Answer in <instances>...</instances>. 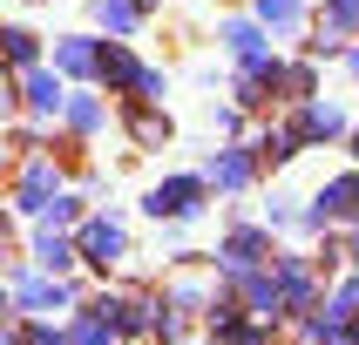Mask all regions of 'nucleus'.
I'll use <instances>...</instances> for the list:
<instances>
[{"label": "nucleus", "mask_w": 359, "mask_h": 345, "mask_svg": "<svg viewBox=\"0 0 359 345\" xmlns=\"http://www.w3.org/2000/svg\"><path fill=\"white\" fill-rule=\"evenodd\" d=\"M203 210V176H170L149 190V217H197Z\"/></svg>", "instance_id": "1"}, {"label": "nucleus", "mask_w": 359, "mask_h": 345, "mask_svg": "<svg viewBox=\"0 0 359 345\" xmlns=\"http://www.w3.org/2000/svg\"><path fill=\"white\" fill-rule=\"evenodd\" d=\"M81 258H88V264H116L122 258V223L116 217H95L88 230H81Z\"/></svg>", "instance_id": "2"}, {"label": "nucleus", "mask_w": 359, "mask_h": 345, "mask_svg": "<svg viewBox=\"0 0 359 345\" xmlns=\"http://www.w3.org/2000/svg\"><path fill=\"white\" fill-rule=\"evenodd\" d=\"M264 251H271V244H264V230H238V237L224 244V271H231V278H251Z\"/></svg>", "instance_id": "3"}, {"label": "nucleus", "mask_w": 359, "mask_h": 345, "mask_svg": "<svg viewBox=\"0 0 359 345\" xmlns=\"http://www.w3.org/2000/svg\"><path fill=\"white\" fill-rule=\"evenodd\" d=\"M339 129H346V115H339V108L312 101V108L299 115V129H292V136H299V142H325V136H339Z\"/></svg>", "instance_id": "4"}, {"label": "nucleus", "mask_w": 359, "mask_h": 345, "mask_svg": "<svg viewBox=\"0 0 359 345\" xmlns=\"http://www.w3.org/2000/svg\"><path fill=\"white\" fill-rule=\"evenodd\" d=\"M20 304H27V311H61V304H68V291H61V284H48V278H20Z\"/></svg>", "instance_id": "5"}, {"label": "nucleus", "mask_w": 359, "mask_h": 345, "mask_svg": "<svg viewBox=\"0 0 359 345\" xmlns=\"http://www.w3.org/2000/svg\"><path fill=\"white\" fill-rule=\"evenodd\" d=\"M210 183H217V190H244V183H251V156H238V149H224V156L210 162Z\"/></svg>", "instance_id": "6"}, {"label": "nucleus", "mask_w": 359, "mask_h": 345, "mask_svg": "<svg viewBox=\"0 0 359 345\" xmlns=\"http://www.w3.org/2000/svg\"><path fill=\"white\" fill-rule=\"evenodd\" d=\"M34 264H41V271H68V264H75V244H61L55 230H41V244H34Z\"/></svg>", "instance_id": "7"}, {"label": "nucleus", "mask_w": 359, "mask_h": 345, "mask_svg": "<svg viewBox=\"0 0 359 345\" xmlns=\"http://www.w3.org/2000/svg\"><path fill=\"white\" fill-rule=\"evenodd\" d=\"M109 332H116V325L102 318V311H88V318H81L75 332H68V345H109Z\"/></svg>", "instance_id": "8"}, {"label": "nucleus", "mask_w": 359, "mask_h": 345, "mask_svg": "<svg viewBox=\"0 0 359 345\" xmlns=\"http://www.w3.org/2000/svg\"><path fill=\"white\" fill-rule=\"evenodd\" d=\"M61 68H68V75H88V68H95V48H88V41H61Z\"/></svg>", "instance_id": "9"}, {"label": "nucleus", "mask_w": 359, "mask_h": 345, "mask_svg": "<svg viewBox=\"0 0 359 345\" xmlns=\"http://www.w3.org/2000/svg\"><path fill=\"white\" fill-rule=\"evenodd\" d=\"M136 7L142 0H95V14L109 20V27H136Z\"/></svg>", "instance_id": "10"}, {"label": "nucleus", "mask_w": 359, "mask_h": 345, "mask_svg": "<svg viewBox=\"0 0 359 345\" xmlns=\"http://www.w3.org/2000/svg\"><path fill=\"white\" fill-rule=\"evenodd\" d=\"M27 101H34V108H61V81L55 75H34V81H27Z\"/></svg>", "instance_id": "11"}, {"label": "nucleus", "mask_w": 359, "mask_h": 345, "mask_svg": "<svg viewBox=\"0 0 359 345\" xmlns=\"http://www.w3.org/2000/svg\"><path fill=\"white\" fill-rule=\"evenodd\" d=\"M217 345H264V332H258V325H238V318H224V325H217Z\"/></svg>", "instance_id": "12"}, {"label": "nucleus", "mask_w": 359, "mask_h": 345, "mask_svg": "<svg viewBox=\"0 0 359 345\" xmlns=\"http://www.w3.org/2000/svg\"><path fill=\"white\" fill-rule=\"evenodd\" d=\"M258 14L271 27H299V0H258Z\"/></svg>", "instance_id": "13"}, {"label": "nucleus", "mask_w": 359, "mask_h": 345, "mask_svg": "<svg viewBox=\"0 0 359 345\" xmlns=\"http://www.w3.org/2000/svg\"><path fill=\"white\" fill-rule=\"evenodd\" d=\"M224 41H231V55H244V61L258 55V27H244V20H238V27H224Z\"/></svg>", "instance_id": "14"}, {"label": "nucleus", "mask_w": 359, "mask_h": 345, "mask_svg": "<svg viewBox=\"0 0 359 345\" xmlns=\"http://www.w3.org/2000/svg\"><path fill=\"white\" fill-rule=\"evenodd\" d=\"M0 41H7V55H14V61H34V34H27V27H14V34H0Z\"/></svg>", "instance_id": "15"}, {"label": "nucleus", "mask_w": 359, "mask_h": 345, "mask_svg": "<svg viewBox=\"0 0 359 345\" xmlns=\"http://www.w3.org/2000/svg\"><path fill=\"white\" fill-rule=\"evenodd\" d=\"M68 115H75V129H95L102 108H95V101H68Z\"/></svg>", "instance_id": "16"}, {"label": "nucleus", "mask_w": 359, "mask_h": 345, "mask_svg": "<svg viewBox=\"0 0 359 345\" xmlns=\"http://www.w3.org/2000/svg\"><path fill=\"white\" fill-rule=\"evenodd\" d=\"M136 136H142V142H156V136H170V122H156V115H136Z\"/></svg>", "instance_id": "17"}, {"label": "nucleus", "mask_w": 359, "mask_h": 345, "mask_svg": "<svg viewBox=\"0 0 359 345\" xmlns=\"http://www.w3.org/2000/svg\"><path fill=\"white\" fill-rule=\"evenodd\" d=\"M353 149H359V136H353Z\"/></svg>", "instance_id": "18"}, {"label": "nucleus", "mask_w": 359, "mask_h": 345, "mask_svg": "<svg viewBox=\"0 0 359 345\" xmlns=\"http://www.w3.org/2000/svg\"><path fill=\"white\" fill-rule=\"evenodd\" d=\"M353 68H359V61H353Z\"/></svg>", "instance_id": "19"}, {"label": "nucleus", "mask_w": 359, "mask_h": 345, "mask_svg": "<svg viewBox=\"0 0 359 345\" xmlns=\"http://www.w3.org/2000/svg\"><path fill=\"white\" fill-rule=\"evenodd\" d=\"M353 258H359V251H353Z\"/></svg>", "instance_id": "20"}, {"label": "nucleus", "mask_w": 359, "mask_h": 345, "mask_svg": "<svg viewBox=\"0 0 359 345\" xmlns=\"http://www.w3.org/2000/svg\"><path fill=\"white\" fill-rule=\"evenodd\" d=\"M0 304H7V298H0Z\"/></svg>", "instance_id": "21"}, {"label": "nucleus", "mask_w": 359, "mask_h": 345, "mask_svg": "<svg viewBox=\"0 0 359 345\" xmlns=\"http://www.w3.org/2000/svg\"><path fill=\"white\" fill-rule=\"evenodd\" d=\"M0 345H7V339H0Z\"/></svg>", "instance_id": "22"}]
</instances>
